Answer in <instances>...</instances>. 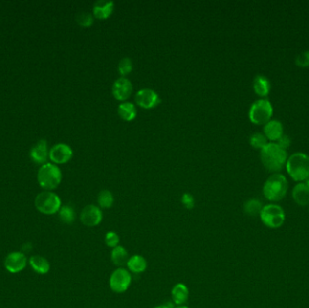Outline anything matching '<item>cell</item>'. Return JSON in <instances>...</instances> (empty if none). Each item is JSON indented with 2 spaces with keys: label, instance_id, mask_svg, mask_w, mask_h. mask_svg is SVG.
<instances>
[{
  "label": "cell",
  "instance_id": "18",
  "mask_svg": "<svg viewBox=\"0 0 309 308\" xmlns=\"http://www.w3.org/2000/svg\"><path fill=\"white\" fill-rule=\"evenodd\" d=\"M118 114L123 120L132 121L137 117V108L132 102L124 101L119 104L118 107Z\"/></svg>",
  "mask_w": 309,
  "mask_h": 308
},
{
  "label": "cell",
  "instance_id": "29",
  "mask_svg": "<svg viewBox=\"0 0 309 308\" xmlns=\"http://www.w3.org/2000/svg\"><path fill=\"white\" fill-rule=\"evenodd\" d=\"M250 145L255 148H260L262 150L267 144V138L264 134L254 133L250 137Z\"/></svg>",
  "mask_w": 309,
  "mask_h": 308
},
{
  "label": "cell",
  "instance_id": "14",
  "mask_svg": "<svg viewBox=\"0 0 309 308\" xmlns=\"http://www.w3.org/2000/svg\"><path fill=\"white\" fill-rule=\"evenodd\" d=\"M114 10V3L112 1H107V0H99L95 2L93 9H92V15L97 19H107L111 16V14Z\"/></svg>",
  "mask_w": 309,
  "mask_h": 308
},
{
  "label": "cell",
  "instance_id": "16",
  "mask_svg": "<svg viewBox=\"0 0 309 308\" xmlns=\"http://www.w3.org/2000/svg\"><path fill=\"white\" fill-rule=\"evenodd\" d=\"M294 201L300 206H307L309 204V188L306 183L297 184L292 191Z\"/></svg>",
  "mask_w": 309,
  "mask_h": 308
},
{
  "label": "cell",
  "instance_id": "36",
  "mask_svg": "<svg viewBox=\"0 0 309 308\" xmlns=\"http://www.w3.org/2000/svg\"><path fill=\"white\" fill-rule=\"evenodd\" d=\"M187 308V307H185V306H178V307H177V308Z\"/></svg>",
  "mask_w": 309,
  "mask_h": 308
},
{
  "label": "cell",
  "instance_id": "28",
  "mask_svg": "<svg viewBox=\"0 0 309 308\" xmlns=\"http://www.w3.org/2000/svg\"><path fill=\"white\" fill-rule=\"evenodd\" d=\"M76 22L83 27H89L94 22V17L89 12H81L76 16Z\"/></svg>",
  "mask_w": 309,
  "mask_h": 308
},
{
  "label": "cell",
  "instance_id": "3",
  "mask_svg": "<svg viewBox=\"0 0 309 308\" xmlns=\"http://www.w3.org/2000/svg\"><path fill=\"white\" fill-rule=\"evenodd\" d=\"M287 188L288 183L285 176L273 174L263 185V195L268 201H279L285 197Z\"/></svg>",
  "mask_w": 309,
  "mask_h": 308
},
{
  "label": "cell",
  "instance_id": "19",
  "mask_svg": "<svg viewBox=\"0 0 309 308\" xmlns=\"http://www.w3.org/2000/svg\"><path fill=\"white\" fill-rule=\"evenodd\" d=\"M127 266L131 272L140 274L147 269L148 262L142 256L134 255L130 258V260L127 263Z\"/></svg>",
  "mask_w": 309,
  "mask_h": 308
},
{
  "label": "cell",
  "instance_id": "7",
  "mask_svg": "<svg viewBox=\"0 0 309 308\" xmlns=\"http://www.w3.org/2000/svg\"><path fill=\"white\" fill-rule=\"evenodd\" d=\"M35 205L40 213L51 215L59 212L61 209V199L54 193L43 192L36 196Z\"/></svg>",
  "mask_w": 309,
  "mask_h": 308
},
{
  "label": "cell",
  "instance_id": "31",
  "mask_svg": "<svg viewBox=\"0 0 309 308\" xmlns=\"http://www.w3.org/2000/svg\"><path fill=\"white\" fill-rule=\"evenodd\" d=\"M296 65L299 67H309V51H304L297 55L296 58Z\"/></svg>",
  "mask_w": 309,
  "mask_h": 308
},
{
  "label": "cell",
  "instance_id": "15",
  "mask_svg": "<svg viewBox=\"0 0 309 308\" xmlns=\"http://www.w3.org/2000/svg\"><path fill=\"white\" fill-rule=\"evenodd\" d=\"M264 135L267 139L271 141H278L280 136L283 135V125L280 120L270 119L264 126Z\"/></svg>",
  "mask_w": 309,
  "mask_h": 308
},
{
  "label": "cell",
  "instance_id": "1",
  "mask_svg": "<svg viewBox=\"0 0 309 308\" xmlns=\"http://www.w3.org/2000/svg\"><path fill=\"white\" fill-rule=\"evenodd\" d=\"M261 159L268 171L278 172L286 166L287 155L285 149L277 143H267L261 150Z\"/></svg>",
  "mask_w": 309,
  "mask_h": 308
},
{
  "label": "cell",
  "instance_id": "23",
  "mask_svg": "<svg viewBox=\"0 0 309 308\" xmlns=\"http://www.w3.org/2000/svg\"><path fill=\"white\" fill-rule=\"evenodd\" d=\"M31 157L36 163H44L47 158V144L44 140L39 141L31 151Z\"/></svg>",
  "mask_w": 309,
  "mask_h": 308
},
{
  "label": "cell",
  "instance_id": "38",
  "mask_svg": "<svg viewBox=\"0 0 309 308\" xmlns=\"http://www.w3.org/2000/svg\"></svg>",
  "mask_w": 309,
  "mask_h": 308
},
{
  "label": "cell",
  "instance_id": "25",
  "mask_svg": "<svg viewBox=\"0 0 309 308\" xmlns=\"http://www.w3.org/2000/svg\"><path fill=\"white\" fill-rule=\"evenodd\" d=\"M98 203L102 209H110L113 206L114 196L109 190H102L98 196Z\"/></svg>",
  "mask_w": 309,
  "mask_h": 308
},
{
  "label": "cell",
  "instance_id": "11",
  "mask_svg": "<svg viewBox=\"0 0 309 308\" xmlns=\"http://www.w3.org/2000/svg\"><path fill=\"white\" fill-rule=\"evenodd\" d=\"M80 218L84 225L87 227H95L101 223L103 215L101 208L94 204H89L84 208Z\"/></svg>",
  "mask_w": 309,
  "mask_h": 308
},
{
  "label": "cell",
  "instance_id": "5",
  "mask_svg": "<svg viewBox=\"0 0 309 308\" xmlns=\"http://www.w3.org/2000/svg\"><path fill=\"white\" fill-rule=\"evenodd\" d=\"M273 114V107L270 101L261 99L252 103L249 111L250 121L256 125L267 123Z\"/></svg>",
  "mask_w": 309,
  "mask_h": 308
},
{
  "label": "cell",
  "instance_id": "22",
  "mask_svg": "<svg viewBox=\"0 0 309 308\" xmlns=\"http://www.w3.org/2000/svg\"><path fill=\"white\" fill-rule=\"evenodd\" d=\"M253 89L259 96H267L270 90V83L268 79L263 75H257L253 81Z\"/></svg>",
  "mask_w": 309,
  "mask_h": 308
},
{
  "label": "cell",
  "instance_id": "12",
  "mask_svg": "<svg viewBox=\"0 0 309 308\" xmlns=\"http://www.w3.org/2000/svg\"><path fill=\"white\" fill-rule=\"evenodd\" d=\"M72 149L70 146L60 143L51 148L49 156L50 159L56 164H66L72 157Z\"/></svg>",
  "mask_w": 309,
  "mask_h": 308
},
{
  "label": "cell",
  "instance_id": "27",
  "mask_svg": "<svg viewBox=\"0 0 309 308\" xmlns=\"http://www.w3.org/2000/svg\"><path fill=\"white\" fill-rule=\"evenodd\" d=\"M133 70V63L131 58L124 57L119 61V66H118V71L121 77H126L129 75Z\"/></svg>",
  "mask_w": 309,
  "mask_h": 308
},
{
  "label": "cell",
  "instance_id": "26",
  "mask_svg": "<svg viewBox=\"0 0 309 308\" xmlns=\"http://www.w3.org/2000/svg\"><path fill=\"white\" fill-rule=\"evenodd\" d=\"M59 217L63 222L66 224H71L75 220V213L73 208L69 205H65L61 207L59 211Z\"/></svg>",
  "mask_w": 309,
  "mask_h": 308
},
{
  "label": "cell",
  "instance_id": "37",
  "mask_svg": "<svg viewBox=\"0 0 309 308\" xmlns=\"http://www.w3.org/2000/svg\"><path fill=\"white\" fill-rule=\"evenodd\" d=\"M306 181H307V182H306V184H307V185H308V186H309V179H307V180H306Z\"/></svg>",
  "mask_w": 309,
  "mask_h": 308
},
{
  "label": "cell",
  "instance_id": "32",
  "mask_svg": "<svg viewBox=\"0 0 309 308\" xmlns=\"http://www.w3.org/2000/svg\"><path fill=\"white\" fill-rule=\"evenodd\" d=\"M181 202L182 204L184 205V207L188 210H192L193 208L195 207V198L194 196H192L189 193H185L184 194L182 197H181Z\"/></svg>",
  "mask_w": 309,
  "mask_h": 308
},
{
  "label": "cell",
  "instance_id": "4",
  "mask_svg": "<svg viewBox=\"0 0 309 308\" xmlns=\"http://www.w3.org/2000/svg\"><path fill=\"white\" fill-rule=\"evenodd\" d=\"M38 183L44 189L57 188L62 181V172L58 166L53 164H45L40 167L37 175Z\"/></svg>",
  "mask_w": 309,
  "mask_h": 308
},
{
  "label": "cell",
  "instance_id": "13",
  "mask_svg": "<svg viewBox=\"0 0 309 308\" xmlns=\"http://www.w3.org/2000/svg\"><path fill=\"white\" fill-rule=\"evenodd\" d=\"M26 257L22 252H12L5 260V267L10 273L22 271L26 266Z\"/></svg>",
  "mask_w": 309,
  "mask_h": 308
},
{
  "label": "cell",
  "instance_id": "21",
  "mask_svg": "<svg viewBox=\"0 0 309 308\" xmlns=\"http://www.w3.org/2000/svg\"><path fill=\"white\" fill-rule=\"evenodd\" d=\"M129 260H130V256L124 247L119 245L118 247L112 249L111 261L114 263V265L118 267H123L127 265Z\"/></svg>",
  "mask_w": 309,
  "mask_h": 308
},
{
  "label": "cell",
  "instance_id": "20",
  "mask_svg": "<svg viewBox=\"0 0 309 308\" xmlns=\"http://www.w3.org/2000/svg\"><path fill=\"white\" fill-rule=\"evenodd\" d=\"M30 266L38 274L44 275L50 270L49 261L41 256H33L29 260Z\"/></svg>",
  "mask_w": 309,
  "mask_h": 308
},
{
  "label": "cell",
  "instance_id": "33",
  "mask_svg": "<svg viewBox=\"0 0 309 308\" xmlns=\"http://www.w3.org/2000/svg\"><path fill=\"white\" fill-rule=\"evenodd\" d=\"M277 144L280 146V148H283V149H287V148H289L290 144H291V140L289 138V136H287V135H282L279 138V140L277 141Z\"/></svg>",
  "mask_w": 309,
  "mask_h": 308
},
{
  "label": "cell",
  "instance_id": "17",
  "mask_svg": "<svg viewBox=\"0 0 309 308\" xmlns=\"http://www.w3.org/2000/svg\"><path fill=\"white\" fill-rule=\"evenodd\" d=\"M171 295L174 303L177 306H182L188 300L189 289L183 283H178L174 286L171 291Z\"/></svg>",
  "mask_w": 309,
  "mask_h": 308
},
{
  "label": "cell",
  "instance_id": "35",
  "mask_svg": "<svg viewBox=\"0 0 309 308\" xmlns=\"http://www.w3.org/2000/svg\"><path fill=\"white\" fill-rule=\"evenodd\" d=\"M153 308H169L167 307V305L165 304V305H160V306H157V307H154Z\"/></svg>",
  "mask_w": 309,
  "mask_h": 308
},
{
  "label": "cell",
  "instance_id": "24",
  "mask_svg": "<svg viewBox=\"0 0 309 308\" xmlns=\"http://www.w3.org/2000/svg\"><path fill=\"white\" fill-rule=\"evenodd\" d=\"M262 201L257 199H250L244 203V212L249 216H257L260 215L262 212Z\"/></svg>",
  "mask_w": 309,
  "mask_h": 308
},
{
  "label": "cell",
  "instance_id": "6",
  "mask_svg": "<svg viewBox=\"0 0 309 308\" xmlns=\"http://www.w3.org/2000/svg\"><path fill=\"white\" fill-rule=\"evenodd\" d=\"M262 222L271 229H278L285 221L284 210L278 204H267L262 208L260 214Z\"/></svg>",
  "mask_w": 309,
  "mask_h": 308
},
{
  "label": "cell",
  "instance_id": "30",
  "mask_svg": "<svg viewBox=\"0 0 309 308\" xmlns=\"http://www.w3.org/2000/svg\"><path fill=\"white\" fill-rule=\"evenodd\" d=\"M105 243L109 248H116L119 246V235L115 231H108L105 235Z\"/></svg>",
  "mask_w": 309,
  "mask_h": 308
},
{
  "label": "cell",
  "instance_id": "34",
  "mask_svg": "<svg viewBox=\"0 0 309 308\" xmlns=\"http://www.w3.org/2000/svg\"><path fill=\"white\" fill-rule=\"evenodd\" d=\"M32 249V246H31V244L29 243V245H28V243H26V244H24V246H23V249H24V251H30Z\"/></svg>",
  "mask_w": 309,
  "mask_h": 308
},
{
  "label": "cell",
  "instance_id": "10",
  "mask_svg": "<svg viewBox=\"0 0 309 308\" xmlns=\"http://www.w3.org/2000/svg\"><path fill=\"white\" fill-rule=\"evenodd\" d=\"M111 91H112L113 97L117 101L124 102L132 94L133 85L129 79L126 77H120L113 83Z\"/></svg>",
  "mask_w": 309,
  "mask_h": 308
},
{
  "label": "cell",
  "instance_id": "9",
  "mask_svg": "<svg viewBox=\"0 0 309 308\" xmlns=\"http://www.w3.org/2000/svg\"><path fill=\"white\" fill-rule=\"evenodd\" d=\"M135 101L139 107L150 110L156 107L160 103V98L154 89L145 88L137 91L135 96Z\"/></svg>",
  "mask_w": 309,
  "mask_h": 308
},
{
  "label": "cell",
  "instance_id": "8",
  "mask_svg": "<svg viewBox=\"0 0 309 308\" xmlns=\"http://www.w3.org/2000/svg\"><path fill=\"white\" fill-rule=\"evenodd\" d=\"M132 281L131 273L126 268L119 267L110 278V287L115 293H123L129 289Z\"/></svg>",
  "mask_w": 309,
  "mask_h": 308
},
{
  "label": "cell",
  "instance_id": "2",
  "mask_svg": "<svg viewBox=\"0 0 309 308\" xmlns=\"http://www.w3.org/2000/svg\"><path fill=\"white\" fill-rule=\"evenodd\" d=\"M286 168L288 175L297 182L309 178V156L301 152L292 154L287 160Z\"/></svg>",
  "mask_w": 309,
  "mask_h": 308
}]
</instances>
